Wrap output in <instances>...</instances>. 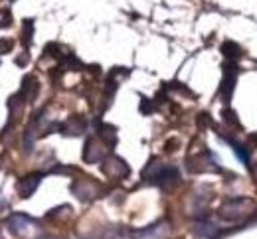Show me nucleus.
<instances>
[{"label": "nucleus", "instance_id": "2", "mask_svg": "<svg viewBox=\"0 0 257 239\" xmlns=\"http://www.w3.org/2000/svg\"><path fill=\"white\" fill-rule=\"evenodd\" d=\"M40 182H42V174H30V176L22 178V180L18 182V192H20V196H22V198H30L34 192H36V188L40 186Z\"/></svg>", "mask_w": 257, "mask_h": 239}, {"label": "nucleus", "instance_id": "3", "mask_svg": "<svg viewBox=\"0 0 257 239\" xmlns=\"http://www.w3.org/2000/svg\"><path fill=\"white\" fill-rule=\"evenodd\" d=\"M164 235H166V229H164L162 223L151 225V227H147L143 231H137V239H162Z\"/></svg>", "mask_w": 257, "mask_h": 239}, {"label": "nucleus", "instance_id": "5", "mask_svg": "<svg viewBox=\"0 0 257 239\" xmlns=\"http://www.w3.org/2000/svg\"><path fill=\"white\" fill-rule=\"evenodd\" d=\"M224 50H231V52H224L225 56H229V58H239V56H241L239 46H235V44H231V42H225Z\"/></svg>", "mask_w": 257, "mask_h": 239}, {"label": "nucleus", "instance_id": "4", "mask_svg": "<svg viewBox=\"0 0 257 239\" xmlns=\"http://www.w3.org/2000/svg\"><path fill=\"white\" fill-rule=\"evenodd\" d=\"M233 85H235V73H229V71L225 69L224 81H222V85H220V93H222V95L225 97V101H229Z\"/></svg>", "mask_w": 257, "mask_h": 239}, {"label": "nucleus", "instance_id": "7", "mask_svg": "<svg viewBox=\"0 0 257 239\" xmlns=\"http://www.w3.org/2000/svg\"><path fill=\"white\" fill-rule=\"evenodd\" d=\"M10 48H12V42L10 40H0V54H6Z\"/></svg>", "mask_w": 257, "mask_h": 239}, {"label": "nucleus", "instance_id": "1", "mask_svg": "<svg viewBox=\"0 0 257 239\" xmlns=\"http://www.w3.org/2000/svg\"><path fill=\"white\" fill-rule=\"evenodd\" d=\"M6 225H8V229H10L16 237H26L28 231H30V225H34V221L30 217H26V215L16 213V215H12V217L6 221Z\"/></svg>", "mask_w": 257, "mask_h": 239}, {"label": "nucleus", "instance_id": "8", "mask_svg": "<svg viewBox=\"0 0 257 239\" xmlns=\"http://www.w3.org/2000/svg\"><path fill=\"white\" fill-rule=\"evenodd\" d=\"M253 174H255V178H257V166H255V168H253Z\"/></svg>", "mask_w": 257, "mask_h": 239}, {"label": "nucleus", "instance_id": "6", "mask_svg": "<svg viewBox=\"0 0 257 239\" xmlns=\"http://www.w3.org/2000/svg\"><path fill=\"white\" fill-rule=\"evenodd\" d=\"M24 30H26L24 32L26 36H22V40L26 38V46H30V42H32V20H26L24 22Z\"/></svg>", "mask_w": 257, "mask_h": 239}]
</instances>
